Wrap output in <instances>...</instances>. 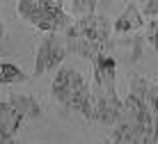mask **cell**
Instances as JSON below:
<instances>
[{
    "instance_id": "cell-1",
    "label": "cell",
    "mask_w": 158,
    "mask_h": 144,
    "mask_svg": "<svg viewBox=\"0 0 158 144\" xmlns=\"http://www.w3.org/2000/svg\"><path fill=\"white\" fill-rule=\"evenodd\" d=\"M51 96L57 103L67 105L69 110L83 114L85 119L94 121V98H92V87L85 82V78L71 66H60L55 71V78L51 85Z\"/></svg>"
},
{
    "instance_id": "cell-2",
    "label": "cell",
    "mask_w": 158,
    "mask_h": 144,
    "mask_svg": "<svg viewBox=\"0 0 158 144\" xmlns=\"http://www.w3.org/2000/svg\"><path fill=\"white\" fill-rule=\"evenodd\" d=\"M16 12L23 21H28L39 32L57 35L73 23V16L62 7L60 0H19Z\"/></svg>"
},
{
    "instance_id": "cell-3",
    "label": "cell",
    "mask_w": 158,
    "mask_h": 144,
    "mask_svg": "<svg viewBox=\"0 0 158 144\" xmlns=\"http://www.w3.org/2000/svg\"><path fill=\"white\" fill-rule=\"evenodd\" d=\"M67 53H69L67 43H64V39H60V35H44L39 41V48H37V57H35V76L60 69Z\"/></svg>"
},
{
    "instance_id": "cell-4",
    "label": "cell",
    "mask_w": 158,
    "mask_h": 144,
    "mask_svg": "<svg viewBox=\"0 0 158 144\" xmlns=\"http://www.w3.org/2000/svg\"><path fill=\"white\" fill-rule=\"evenodd\" d=\"M71 27L78 32V35H83V37H87V39L96 41L103 48H108V43H110L112 23L106 19V16L94 14V16H87V19H78V21H73V23H71Z\"/></svg>"
},
{
    "instance_id": "cell-5",
    "label": "cell",
    "mask_w": 158,
    "mask_h": 144,
    "mask_svg": "<svg viewBox=\"0 0 158 144\" xmlns=\"http://www.w3.org/2000/svg\"><path fill=\"white\" fill-rule=\"evenodd\" d=\"M64 43H67V51L69 53L78 55V57H85V60H89V62H94L101 53H108V48H103L96 41H92V39H87V37L78 35L71 25L64 30Z\"/></svg>"
},
{
    "instance_id": "cell-6",
    "label": "cell",
    "mask_w": 158,
    "mask_h": 144,
    "mask_svg": "<svg viewBox=\"0 0 158 144\" xmlns=\"http://www.w3.org/2000/svg\"><path fill=\"white\" fill-rule=\"evenodd\" d=\"M92 66H94V87L117 89V62L110 53H101L92 62Z\"/></svg>"
},
{
    "instance_id": "cell-7",
    "label": "cell",
    "mask_w": 158,
    "mask_h": 144,
    "mask_svg": "<svg viewBox=\"0 0 158 144\" xmlns=\"http://www.w3.org/2000/svg\"><path fill=\"white\" fill-rule=\"evenodd\" d=\"M144 25V16H142V9L135 5V0H128L124 12L115 19L112 23V30L117 35H124V32H133V30H140Z\"/></svg>"
},
{
    "instance_id": "cell-8",
    "label": "cell",
    "mask_w": 158,
    "mask_h": 144,
    "mask_svg": "<svg viewBox=\"0 0 158 144\" xmlns=\"http://www.w3.org/2000/svg\"><path fill=\"white\" fill-rule=\"evenodd\" d=\"M23 114L14 108L12 103H0V140L2 137H14L23 126Z\"/></svg>"
},
{
    "instance_id": "cell-9",
    "label": "cell",
    "mask_w": 158,
    "mask_h": 144,
    "mask_svg": "<svg viewBox=\"0 0 158 144\" xmlns=\"http://www.w3.org/2000/svg\"><path fill=\"white\" fill-rule=\"evenodd\" d=\"M7 101L23 114V119H39L41 117V105H39V101H37L32 94H16V92H12Z\"/></svg>"
},
{
    "instance_id": "cell-10",
    "label": "cell",
    "mask_w": 158,
    "mask_h": 144,
    "mask_svg": "<svg viewBox=\"0 0 158 144\" xmlns=\"http://www.w3.org/2000/svg\"><path fill=\"white\" fill-rule=\"evenodd\" d=\"M25 80H28V76L16 64L0 62V85H16V82H25Z\"/></svg>"
},
{
    "instance_id": "cell-11",
    "label": "cell",
    "mask_w": 158,
    "mask_h": 144,
    "mask_svg": "<svg viewBox=\"0 0 158 144\" xmlns=\"http://www.w3.org/2000/svg\"><path fill=\"white\" fill-rule=\"evenodd\" d=\"M96 2H99V0H71L69 14L73 16V21L87 19V16H94L96 14Z\"/></svg>"
},
{
    "instance_id": "cell-12",
    "label": "cell",
    "mask_w": 158,
    "mask_h": 144,
    "mask_svg": "<svg viewBox=\"0 0 158 144\" xmlns=\"http://www.w3.org/2000/svg\"><path fill=\"white\" fill-rule=\"evenodd\" d=\"M147 103H149V110H151V114H154L156 128H158V85H151V89H149V98H147Z\"/></svg>"
},
{
    "instance_id": "cell-13",
    "label": "cell",
    "mask_w": 158,
    "mask_h": 144,
    "mask_svg": "<svg viewBox=\"0 0 158 144\" xmlns=\"http://www.w3.org/2000/svg\"><path fill=\"white\" fill-rule=\"evenodd\" d=\"M147 41L158 51V19H154V21L147 23Z\"/></svg>"
},
{
    "instance_id": "cell-14",
    "label": "cell",
    "mask_w": 158,
    "mask_h": 144,
    "mask_svg": "<svg viewBox=\"0 0 158 144\" xmlns=\"http://www.w3.org/2000/svg\"><path fill=\"white\" fill-rule=\"evenodd\" d=\"M142 16H158V0H147L142 7Z\"/></svg>"
},
{
    "instance_id": "cell-15",
    "label": "cell",
    "mask_w": 158,
    "mask_h": 144,
    "mask_svg": "<svg viewBox=\"0 0 158 144\" xmlns=\"http://www.w3.org/2000/svg\"><path fill=\"white\" fill-rule=\"evenodd\" d=\"M2 39H5V23L0 21V41H2Z\"/></svg>"
},
{
    "instance_id": "cell-16",
    "label": "cell",
    "mask_w": 158,
    "mask_h": 144,
    "mask_svg": "<svg viewBox=\"0 0 158 144\" xmlns=\"http://www.w3.org/2000/svg\"><path fill=\"white\" fill-rule=\"evenodd\" d=\"M101 144H119V142H115V140H112V137H110V140H103Z\"/></svg>"
},
{
    "instance_id": "cell-17",
    "label": "cell",
    "mask_w": 158,
    "mask_h": 144,
    "mask_svg": "<svg viewBox=\"0 0 158 144\" xmlns=\"http://www.w3.org/2000/svg\"><path fill=\"white\" fill-rule=\"evenodd\" d=\"M94 144H101V142H94Z\"/></svg>"
},
{
    "instance_id": "cell-18",
    "label": "cell",
    "mask_w": 158,
    "mask_h": 144,
    "mask_svg": "<svg viewBox=\"0 0 158 144\" xmlns=\"http://www.w3.org/2000/svg\"><path fill=\"white\" fill-rule=\"evenodd\" d=\"M60 2H64V0H60Z\"/></svg>"
},
{
    "instance_id": "cell-19",
    "label": "cell",
    "mask_w": 158,
    "mask_h": 144,
    "mask_svg": "<svg viewBox=\"0 0 158 144\" xmlns=\"http://www.w3.org/2000/svg\"><path fill=\"white\" fill-rule=\"evenodd\" d=\"M144 2H147V0H144Z\"/></svg>"
}]
</instances>
